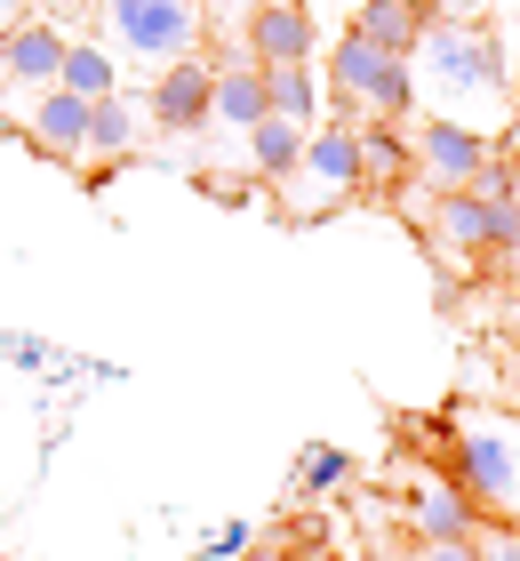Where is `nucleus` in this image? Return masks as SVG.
I'll return each mask as SVG.
<instances>
[{"mask_svg": "<svg viewBox=\"0 0 520 561\" xmlns=\"http://www.w3.org/2000/svg\"><path fill=\"white\" fill-rule=\"evenodd\" d=\"M57 89H72V96H113V57L104 48H81V41H65V65H57Z\"/></svg>", "mask_w": 520, "mask_h": 561, "instance_id": "a211bd4d", "label": "nucleus"}, {"mask_svg": "<svg viewBox=\"0 0 520 561\" xmlns=\"http://www.w3.org/2000/svg\"><path fill=\"white\" fill-rule=\"evenodd\" d=\"M33 145H41V152H65V161H81V152H89V96L41 89V105H33Z\"/></svg>", "mask_w": 520, "mask_h": 561, "instance_id": "9b49d317", "label": "nucleus"}, {"mask_svg": "<svg viewBox=\"0 0 520 561\" xmlns=\"http://www.w3.org/2000/svg\"><path fill=\"white\" fill-rule=\"evenodd\" d=\"M512 185H520V161H512V152H488L481 176H473V193L481 201H512Z\"/></svg>", "mask_w": 520, "mask_h": 561, "instance_id": "412c9836", "label": "nucleus"}, {"mask_svg": "<svg viewBox=\"0 0 520 561\" xmlns=\"http://www.w3.org/2000/svg\"><path fill=\"white\" fill-rule=\"evenodd\" d=\"M104 24L137 65H185L200 48V0H104Z\"/></svg>", "mask_w": 520, "mask_h": 561, "instance_id": "7ed1b4c3", "label": "nucleus"}, {"mask_svg": "<svg viewBox=\"0 0 520 561\" xmlns=\"http://www.w3.org/2000/svg\"><path fill=\"white\" fill-rule=\"evenodd\" d=\"M249 546H256V529H249V522H224L217 538H208V561H241Z\"/></svg>", "mask_w": 520, "mask_h": 561, "instance_id": "4be33fe9", "label": "nucleus"}, {"mask_svg": "<svg viewBox=\"0 0 520 561\" xmlns=\"http://www.w3.org/2000/svg\"><path fill=\"white\" fill-rule=\"evenodd\" d=\"M193 561H208V553H193Z\"/></svg>", "mask_w": 520, "mask_h": 561, "instance_id": "c85d7f7f", "label": "nucleus"}, {"mask_svg": "<svg viewBox=\"0 0 520 561\" xmlns=\"http://www.w3.org/2000/svg\"><path fill=\"white\" fill-rule=\"evenodd\" d=\"M120 152H137V113H128V96H96V105H89V152H81V161H120Z\"/></svg>", "mask_w": 520, "mask_h": 561, "instance_id": "2eb2a0df", "label": "nucleus"}, {"mask_svg": "<svg viewBox=\"0 0 520 561\" xmlns=\"http://www.w3.org/2000/svg\"><path fill=\"white\" fill-rule=\"evenodd\" d=\"M488 145L481 129H464V121H425V129L408 137V169L425 176L432 193H473V176H481V161H488Z\"/></svg>", "mask_w": 520, "mask_h": 561, "instance_id": "39448f33", "label": "nucleus"}, {"mask_svg": "<svg viewBox=\"0 0 520 561\" xmlns=\"http://www.w3.org/2000/svg\"><path fill=\"white\" fill-rule=\"evenodd\" d=\"M512 209H520V185H512Z\"/></svg>", "mask_w": 520, "mask_h": 561, "instance_id": "cd10ccee", "label": "nucleus"}, {"mask_svg": "<svg viewBox=\"0 0 520 561\" xmlns=\"http://www.w3.org/2000/svg\"><path fill=\"white\" fill-rule=\"evenodd\" d=\"M473 553L481 561H520V522H473Z\"/></svg>", "mask_w": 520, "mask_h": 561, "instance_id": "aec40b11", "label": "nucleus"}, {"mask_svg": "<svg viewBox=\"0 0 520 561\" xmlns=\"http://www.w3.org/2000/svg\"><path fill=\"white\" fill-rule=\"evenodd\" d=\"M232 9H241V16H256V9H273V0H232Z\"/></svg>", "mask_w": 520, "mask_h": 561, "instance_id": "bb28decb", "label": "nucleus"}, {"mask_svg": "<svg viewBox=\"0 0 520 561\" xmlns=\"http://www.w3.org/2000/svg\"><path fill=\"white\" fill-rule=\"evenodd\" d=\"M416 561H481V553H473V538H425Z\"/></svg>", "mask_w": 520, "mask_h": 561, "instance_id": "5701e85b", "label": "nucleus"}, {"mask_svg": "<svg viewBox=\"0 0 520 561\" xmlns=\"http://www.w3.org/2000/svg\"><path fill=\"white\" fill-rule=\"evenodd\" d=\"M304 137H312V129L265 113V121L249 129V161H256V176H297V169H304Z\"/></svg>", "mask_w": 520, "mask_h": 561, "instance_id": "ddd939ff", "label": "nucleus"}, {"mask_svg": "<svg viewBox=\"0 0 520 561\" xmlns=\"http://www.w3.org/2000/svg\"><path fill=\"white\" fill-rule=\"evenodd\" d=\"M497 9H505V33L520 41V0H497Z\"/></svg>", "mask_w": 520, "mask_h": 561, "instance_id": "a878e982", "label": "nucleus"}, {"mask_svg": "<svg viewBox=\"0 0 520 561\" xmlns=\"http://www.w3.org/2000/svg\"><path fill=\"white\" fill-rule=\"evenodd\" d=\"M57 65H65V33L41 16H24L0 33V72H9L16 89H57Z\"/></svg>", "mask_w": 520, "mask_h": 561, "instance_id": "6e6552de", "label": "nucleus"}, {"mask_svg": "<svg viewBox=\"0 0 520 561\" xmlns=\"http://www.w3.org/2000/svg\"><path fill=\"white\" fill-rule=\"evenodd\" d=\"M353 33L369 41V48H384V57H408L416 33H425V9H416V0H360Z\"/></svg>", "mask_w": 520, "mask_h": 561, "instance_id": "f8f14e48", "label": "nucleus"}, {"mask_svg": "<svg viewBox=\"0 0 520 561\" xmlns=\"http://www.w3.org/2000/svg\"><path fill=\"white\" fill-rule=\"evenodd\" d=\"M265 113H273V105H265V72H256V65H224V72H217V121L249 137Z\"/></svg>", "mask_w": 520, "mask_h": 561, "instance_id": "4468645a", "label": "nucleus"}, {"mask_svg": "<svg viewBox=\"0 0 520 561\" xmlns=\"http://www.w3.org/2000/svg\"><path fill=\"white\" fill-rule=\"evenodd\" d=\"M432 9H440V16H457V24H481L488 9H497V0H432Z\"/></svg>", "mask_w": 520, "mask_h": 561, "instance_id": "b1692460", "label": "nucleus"}, {"mask_svg": "<svg viewBox=\"0 0 520 561\" xmlns=\"http://www.w3.org/2000/svg\"><path fill=\"white\" fill-rule=\"evenodd\" d=\"M345 473H353V457L336 449V442H304L297 449V490H336Z\"/></svg>", "mask_w": 520, "mask_h": 561, "instance_id": "6ab92c4d", "label": "nucleus"}, {"mask_svg": "<svg viewBox=\"0 0 520 561\" xmlns=\"http://www.w3.org/2000/svg\"><path fill=\"white\" fill-rule=\"evenodd\" d=\"M33 16V0H0V33H9V24H24Z\"/></svg>", "mask_w": 520, "mask_h": 561, "instance_id": "393cba45", "label": "nucleus"}, {"mask_svg": "<svg viewBox=\"0 0 520 561\" xmlns=\"http://www.w3.org/2000/svg\"><path fill=\"white\" fill-rule=\"evenodd\" d=\"M408 81L432 105V121H464L481 137H488V121H512V57L481 24L425 16V33L408 48Z\"/></svg>", "mask_w": 520, "mask_h": 561, "instance_id": "f257e3e1", "label": "nucleus"}, {"mask_svg": "<svg viewBox=\"0 0 520 561\" xmlns=\"http://www.w3.org/2000/svg\"><path fill=\"white\" fill-rule=\"evenodd\" d=\"M328 89L345 96V105L377 113V121H401L416 105V81H408V57H384V48H369L360 33H345L328 48Z\"/></svg>", "mask_w": 520, "mask_h": 561, "instance_id": "20e7f679", "label": "nucleus"}, {"mask_svg": "<svg viewBox=\"0 0 520 561\" xmlns=\"http://www.w3.org/2000/svg\"><path fill=\"white\" fill-rule=\"evenodd\" d=\"M304 185L336 201V193H353L360 185V137L353 129H312L304 137Z\"/></svg>", "mask_w": 520, "mask_h": 561, "instance_id": "9d476101", "label": "nucleus"}, {"mask_svg": "<svg viewBox=\"0 0 520 561\" xmlns=\"http://www.w3.org/2000/svg\"><path fill=\"white\" fill-rule=\"evenodd\" d=\"M449 457H457V490L473 497V514L520 522V410H457Z\"/></svg>", "mask_w": 520, "mask_h": 561, "instance_id": "f03ea898", "label": "nucleus"}, {"mask_svg": "<svg viewBox=\"0 0 520 561\" xmlns=\"http://www.w3.org/2000/svg\"><path fill=\"white\" fill-rule=\"evenodd\" d=\"M265 105L280 121H297V129H312V121H321V81H312L304 65H273L265 72Z\"/></svg>", "mask_w": 520, "mask_h": 561, "instance_id": "dca6fc26", "label": "nucleus"}, {"mask_svg": "<svg viewBox=\"0 0 520 561\" xmlns=\"http://www.w3.org/2000/svg\"><path fill=\"white\" fill-rule=\"evenodd\" d=\"M241 41H249V65H256V72L304 65V57H312V9H304V0H273V9H256V16L241 24Z\"/></svg>", "mask_w": 520, "mask_h": 561, "instance_id": "423d86ee", "label": "nucleus"}, {"mask_svg": "<svg viewBox=\"0 0 520 561\" xmlns=\"http://www.w3.org/2000/svg\"><path fill=\"white\" fill-rule=\"evenodd\" d=\"M360 137V185H401L408 176V137L393 121H377V129H353Z\"/></svg>", "mask_w": 520, "mask_h": 561, "instance_id": "f3484780", "label": "nucleus"}, {"mask_svg": "<svg viewBox=\"0 0 520 561\" xmlns=\"http://www.w3.org/2000/svg\"><path fill=\"white\" fill-rule=\"evenodd\" d=\"M473 497L457 490V473H416V497H408V529L416 546L425 538H473Z\"/></svg>", "mask_w": 520, "mask_h": 561, "instance_id": "1a4fd4ad", "label": "nucleus"}, {"mask_svg": "<svg viewBox=\"0 0 520 561\" xmlns=\"http://www.w3.org/2000/svg\"><path fill=\"white\" fill-rule=\"evenodd\" d=\"M152 121H161V129H200V121H217V72L200 57L169 65L161 81H152Z\"/></svg>", "mask_w": 520, "mask_h": 561, "instance_id": "0eeeda50", "label": "nucleus"}]
</instances>
